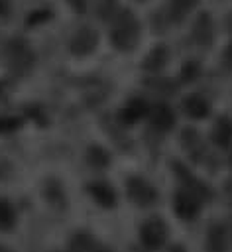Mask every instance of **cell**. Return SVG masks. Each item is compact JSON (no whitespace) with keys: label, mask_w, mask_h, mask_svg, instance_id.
I'll use <instances>...</instances> for the list:
<instances>
[{"label":"cell","mask_w":232,"mask_h":252,"mask_svg":"<svg viewBox=\"0 0 232 252\" xmlns=\"http://www.w3.org/2000/svg\"><path fill=\"white\" fill-rule=\"evenodd\" d=\"M12 215H10V209L6 205H0V226H6V220H10Z\"/></svg>","instance_id":"1"}]
</instances>
